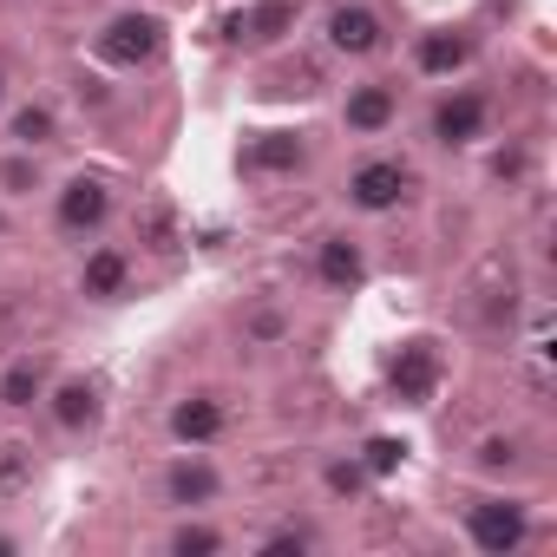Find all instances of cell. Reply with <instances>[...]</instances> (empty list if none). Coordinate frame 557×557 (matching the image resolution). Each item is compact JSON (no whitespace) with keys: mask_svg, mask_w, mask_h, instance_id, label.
<instances>
[{"mask_svg":"<svg viewBox=\"0 0 557 557\" xmlns=\"http://www.w3.org/2000/svg\"><path fill=\"white\" fill-rule=\"evenodd\" d=\"M171 53V21L151 8H119L99 34H92V60L112 73H145Z\"/></svg>","mask_w":557,"mask_h":557,"instance_id":"6da1fadb","label":"cell"},{"mask_svg":"<svg viewBox=\"0 0 557 557\" xmlns=\"http://www.w3.org/2000/svg\"><path fill=\"white\" fill-rule=\"evenodd\" d=\"M413 190H420V171H413L407 158H394V151H368V158H355L348 177H342V203H348L355 216H394Z\"/></svg>","mask_w":557,"mask_h":557,"instance_id":"7a4b0ae2","label":"cell"},{"mask_svg":"<svg viewBox=\"0 0 557 557\" xmlns=\"http://www.w3.org/2000/svg\"><path fill=\"white\" fill-rule=\"evenodd\" d=\"M112 216H119V184H112L106 171H73V177L53 184V230H60L66 243L106 236Z\"/></svg>","mask_w":557,"mask_h":557,"instance_id":"3957f363","label":"cell"},{"mask_svg":"<svg viewBox=\"0 0 557 557\" xmlns=\"http://www.w3.org/2000/svg\"><path fill=\"white\" fill-rule=\"evenodd\" d=\"M492 119H498L492 92L453 79V86H440V99H433V112H426V138H433L440 151H472V145L492 138Z\"/></svg>","mask_w":557,"mask_h":557,"instance_id":"277c9868","label":"cell"},{"mask_svg":"<svg viewBox=\"0 0 557 557\" xmlns=\"http://www.w3.org/2000/svg\"><path fill=\"white\" fill-rule=\"evenodd\" d=\"M459 524H466V544L479 550V557H511V550H524L531 544V498H518V492H485V498H472L466 511H459Z\"/></svg>","mask_w":557,"mask_h":557,"instance_id":"5b68a950","label":"cell"},{"mask_svg":"<svg viewBox=\"0 0 557 557\" xmlns=\"http://www.w3.org/2000/svg\"><path fill=\"white\" fill-rule=\"evenodd\" d=\"M322 47L348 66H368L394 47L387 34V14L374 8V0H329V14H322Z\"/></svg>","mask_w":557,"mask_h":557,"instance_id":"8992f818","label":"cell"},{"mask_svg":"<svg viewBox=\"0 0 557 557\" xmlns=\"http://www.w3.org/2000/svg\"><path fill=\"white\" fill-rule=\"evenodd\" d=\"M387 394L400 400V407H433L440 400V381H446V355H440V342L433 335H407V342H394L387 348Z\"/></svg>","mask_w":557,"mask_h":557,"instance_id":"52a82bcc","label":"cell"},{"mask_svg":"<svg viewBox=\"0 0 557 557\" xmlns=\"http://www.w3.org/2000/svg\"><path fill=\"white\" fill-rule=\"evenodd\" d=\"M315 164V145L309 132H289V125H275V132H249L236 145V171L249 184H283V177H302Z\"/></svg>","mask_w":557,"mask_h":557,"instance_id":"ba28073f","label":"cell"},{"mask_svg":"<svg viewBox=\"0 0 557 557\" xmlns=\"http://www.w3.org/2000/svg\"><path fill=\"white\" fill-rule=\"evenodd\" d=\"M223 492H230L223 466L210 453H197V446H177V459L158 472V498L171 511H210V505H223Z\"/></svg>","mask_w":557,"mask_h":557,"instance_id":"9c48e42d","label":"cell"},{"mask_svg":"<svg viewBox=\"0 0 557 557\" xmlns=\"http://www.w3.org/2000/svg\"><path fill=\"white\" fill-rule=\"evenodd\" d=\"M407 66L420 79H433V86H453V79H466L479 66V34L472 27H426V34H413Z\"/></svg>","mask_w":557,"mask_h":557,"instance_id":"30bf717a","label":"cell"},{"mask_svg":"<svg viewBox=\"0 0 557 557\" xmlns=\"http://www.w3.org/2000/svg\"><path fill=\"white\" fill-rule=\"evenodd\" d=\"M40 407H47L53 433L86 440V433H99V420H106V381H99V374H53V387H47Z\"/></svg>","mask_w":557,"mask_h":557,"instance_id":"8fae6325","label":"cell"},{"mask_svg":"<svg viewBox=\"0 0 557 557\" xmlns=\"http://www.w3.org/2000/svg\"><path fill=\"white\" fill-rule=\"evenodd\" d=\"M309 269H315V283H322L329 296H361V289H368V275H374L368 243H361L355 230H322Z\"/></svg>","mask_w":557,"mask_h":557,"instance_id":"7c38bea8","label":"cell"},{"mask_svg":"<svg viewBox=\"0 0 557 557\" xmlns=\"http://www.w3.org/2000/svg\"><path fill=\"white\" fill-rule=\"evenodd\" d=\"M86 256H79V269H73V289L86 296V302H99V309H112V302H125L132 296V249L125 243H106V236H92V243H79Z\"/></svg>","mask_w":557,"mask_h":557,"instance_id":"4fadbf2b","label":"cell"},{"mask_svg":"<svg viewBox=\"0 0 557 557\" xmlns=\"http://www.w3.org/2000/svg\"><path fill=\"white\" fill-rule=\"evenodd\" d=\"M164 433H171V446H197V453H210V446L230 433V400H223L216 387H190V394L171 400Z\"/></svg>","mask_w":557,"mask_h":557,"instance_id":"5bb4252c","label":"cell"},{"mask_svg":"<svg viewBox=\"0 0 557 557\" xmlns=\"http://www.w3.org/2000/svg\"><path fill=\"white\" fill-rule=\"evenodd\" d=\"M296 27H302V0H256V8L223 14V40H230V47H249V53L283 47Z\"/></svg>","mask_w":557,"mask_h":557,"instance_id":"9a60e30c","label":"cell"},{"mask_svg":"<svg viewBox=\"0 0 557 557\" xmlns=\"http://www.w3.org/2000/svg\"><path fill=\"white\" fill-rule=\"evenodd\" d=\"M335 119H342L348 138H387L400 125V86L394 79H355L342 92V112Z\"/></svg>","mask_w":557,"mask_h":557,"instance_id":"2e32d148","label":"cell"},{"mask_svg":"<svg viewBox=\"0 0 557 557\" xmlns=\"http://www.w3.org/2000/svg\"><path fill=\"white\" fill-rule=\"evenodd\" d=\"M53 355H14L8 368H0V413H34L40 400H47V387H53Z\"/></svg>","mask_w":557,"mask_h":557,"instance_id":"e0dca14e","label":"cell"},{"mask_svg":"<svg viewBox=\"0 0 557 557\" xmlns=\"http://www.w3.org/2000/svg\"><path fill=\"white\" fill-rule=\"evenodd\" d=\"M0 138L21 145V151H53L60 145V106L53 99H8V112H0Z\"/></svg>","mask_w":557,"mask_h":557,"instance_id":"ac0fdd59","label":"cell"},{"mask_svg":"<svg viewBox=\"0 0 557 557\" xmlns=\"http://www.w3.org/2000/svg\"><path fill=\"white\" fill-rule=\"evenodd\" d=\"M171 557H216V550H230V531L223 524H210L203 511H177V524L158 537Z\"/></svg>","mask_w":557,"mask_h":557,"instance_id":"d6986e66","label":"cell"},{"mask_svg":"<svg viewBox=\"0 0 557 557\" xmlns=\"http://www.w3.org/2000/svg\"><path fill=\"white\" fill-rule=\"evenodd\" d=\"M40 190H53L40 151H21V145L0 151V197H8V203H27V197H40Z\"/></svg>","mask_w":557,"mask_h":557,"instance_id":"ffe728a7","label":"cell"},{"mask_svg":"<svg viewBox=\"0 0 557 557\" xmlns=\"http://www.w3.org/2000/svg\"><path fill=\"white\" fill-rule=\"evenodd\" d=\"M472 472H485V479H518V472H524V440H518V433H485V440L472 446Z\"/></svg>","mask_w":557,"mask_h":557,"instance_id":"44dd1931","label":"cell"},{"mask_svg":"<svg viewBox=\"0 0 557 557\" xmlns=\"http://www.w3.org/2000/svg\"><path fill=\"white\" fill-rule=\"evenodd\" d=\"M289 335H296L289 309H275V302H249V309H243V342H249V348H283Z\"/></svg>","mask_w":557,"mask_h":557,"instance_id":"7402d4cb","label":"cell"},{"mask_svg":"<svg viewBox=\"0 0 557 557\" xmlns=\"http://www.w3.org/2000/svg\"><path fill=\"white\" fill-rule=\"evenodd\" d=\"M407 453H413V446H407V440H400V433H368V440H361V453H355V459H361V466H368V479H374V485H381V479H394V472H400V466H407Z\"/></svg>","mask_w":557,"mask_h":557,"instance_id":"603a6c76","label":"cell"},{"mask_svg":"<svg viewBox=\"0 0 557 557\" xmlns=\"http://www.w3.org/2000/svg\"><path fill=\"white\" fill-rule=\"evenodd\" d=\"M485 177H492V184H505V190H518V184L531 177V145H524V138H505V145H492V158H485Z\"/></svg>","mask_w":557,"mask_h":557,"instance_id":"cb8c5ba5","label":"cell"},{"mask_svg":"<svg viewBox=\"0 0 557 557\" xmlns=\"http://www.w3.org/2000/svg\"><path fill=\"white\" fill-rule=\"evenodd\" d=\"M322 485H329V498H342V505H355V498H368L374 492V479H368V466L348 453V459H329L322 466Z\"/></svg>","mask_w":557,"mask_h":557,"instance_id":"d4e9b609","label":"cell"},{"mask_svg":"<svg viewBox=\"0 0 557 557\" xmlns=\"http://www.w3.org/2000/svg\"><path fill=\"white\" fill-rule=\"evenodd\" d=\"M315 544H322V531H315V524H296V518H289V524H269V531L256 537L262 557H275V550H315Z\"/></svg>","mask_w":557,"mask_h":557,"instance_id":"484cf974","label":"cell"},{"mask_svg":"<svg viewBox=\"0 0 557 557\" xmlns=\"http://www.w3.org/2000/svg\"><path fill=\"white\" fill-rule=\"evenodd\" d=\"M73 99H79V106H92V112H106V106H112V86H106L99 73H79V86H73Z\"/></svg>","mask_w":557,"mask_h":557,"instance_id":"4316f807","label":"cell"},{"mask_svg":"<svg viewBox=\"0 0 557 557\" xmlns=\"http://www.w3.org/2000/svg\"><path fill=\"white\" fill-rule=\"evenodd\" d=\"M8 99H14V79H8V66H0V112H8Z\"/></svg>","mask_w":557,"mask_h":557,"instance_id":"83f0119b","label":"cell"},{"mask_svg":"<svg viewBox=\"0 0 557 557\" xmlns=\"http://www.w3.org/2000/svg\"><path fill=\"white\" fill-rule=\"evenodd\" d=\"M14 550H21V537H14V531H0V557H14Z\"/></svg>","mask_w":557,"mask_h":557,"instance_id":"f1b7e54d","label":"cell"},{"mask_svg":"<svg viewBox=\"0 0 557 557\" xmlns=\"http://www.w3.org/2000/svg\"><path fill=\"white\" fill-rule=\"evenodd\" d=\"M14 236V216H8V203H0V243H8Z\"/></svg>","mask_w":557,"mask_h":557,"instance_id":"f546056e","label":"cell"}]
</instances>
